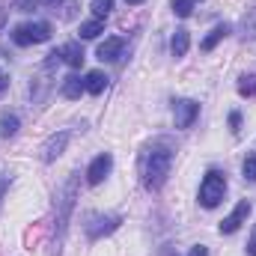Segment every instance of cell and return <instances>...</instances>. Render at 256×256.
Masks as SVG:
<instances>
[{"mask_svg":"<svg viewBox=\"0 0 256 256\" xmlns=\"http://www.w3.org/2000/svg\"><path fill=\"white\" fill-rule=\"evenodd\" d=\"M78 200V173H72L66 179V185L57 191V214H54V242H51V256H60V248L66 242V230H68V218Z\"/></svg>","mask_w":256,"mask_h":256,"instance_id":"obj_1","label":"cell"},{"mask_svg":"<svg viewBox=\"0 0 256 256\" xmlns=\"http://www.w3.org/2000/svg\"><path fill=\"white\" fill-rule=\"evenodd\" d=\"M170 167H173V152L170 149H152V152H146V158H143V185L149 191H158L167 182Z\"/></svg>","mask_w":256,"mask_h":256,"instance_id":"obj_2","label":"cell"},{"mask_svg":"<svg viewBox=\"0 0 256 256\" xmlns=\"http://www.w3.org/2000/svg\"><path fill=\"white\" fill-rule=\"evenodd\" d=\"M224 194H226V179H224V173L208 170L206 179L200 182V206H202V208H214V206H220Z\"/></svg>","mask_w":256,"mask_h":256,"instance_id":"obj_3","label":"cell"},{"mask_svg":"<svg viewBox=\"0 0 256 256\" xmlns=\"http://www.w3.org/2000/svg\"><path fill=\"white\" fill-rule=\"evenodd\" d=\"M51 39V24L48 21H30V24H21L12 30V42L27 48V45H39V42H48Z\"/></svg>","mask_w":256,"mask_h":256,"instance_id":"obj_4","label":"cell"},{"mask_svg":"<svg viewBox=\"0 0 256 256\" xmlns=\"http://www.w3.org/2000/svg\"><path fill=\"white\" fill-rule=\"evenodd\" d=\"M120 224H122L120 214H90L86 218V238L90 242H98V238L110 236Z\"/></svg>","mask_w":256,"mask_h":256,"instance_id":"obj_5","label":"cell"},{"mask_svg":"<svg viewBox=\"0 0 256 256\" xmlns=\"http://www.w3.org/2000/svg\"><path fill=\"white\" fill-rule=\"evenodd\" d=\"M248 214H250V200H242V202L230 212V218H224V224H220V236H232V232H238L242 224L248 220Z\"/></svg>","mask_w":256,"mask_h":256,"instance_id":"obj_6","label":"cell"},{"mask_svg":"<svg viewBox=\"0 0 256 256\" xmlns=\"http://www.w3.org/2000/svg\"><path fill=\"white\" fill-rule=\"evenodd\" d=\"M196 116H200V104H196V102H191V98H182V102H176V108H173L176 128H191Z\"/></svg>","mask_w":256,"mask_h":256,"instance_id":"obj_7","label":"cell"},{"mask_svg":"<svg viewBox=\"0 0 256 256\" xmlns=\"http://www.w3.org/2000/svg\"><path fill=\"white\" fill-rule=\"evenodd\" d=\"M110 167H114V158H110L108 152H102V155L92 158V164L86 167V182H90V185H102L104 176L110 173Z\"/></svg>","mask_w":256,"mask_h":256,"instance_id":"obj_8","label":"cell"},{"mask_svg":"<svg viewBox=\"0 0 256 256\" xmlns=\"http://www.w3.org/2000/svg\"><path fill=\"white\" fill-rule=\"evenodd\" d=\"M66 143H68V131H60V134H51V137H48V143L42 146V161H45V164L57 161V158L63 155Z\"/></svg>","mask_w":256,"mask_h":256,"instance_id":"obj_9","label":"cell"},{"mask_svg":"<svg viewBox=\"0 0 256 256\" xmlns=\"http://www.w3.org/2000/svg\"><path fill=\"white\" fill-rule=\"evenodd\" d=\"M122 48H126V39H122V36H114V39H104V42L98 45L96 57H98L102 63H114V60H120Z\"/></svg>","mask_w":256,"mask_h":256,"instance_id":"obj_10","label":"cell"},{"mask_svg":"<svg viewBox=\"0 0 256 256\" xmlns=\"http://www.w3.org/2000/svg\"><path fill=\"white\" fill-rule=\"evenodd\" d=\"M60 60L66 66H72V68H80L84 60H86V54H84V48L78 45V42H66L63 48H60Z\"/></svg>","mask_w":256,"mask_h":256,"instance_id":"obj_11","label":"cell"},{"mask_svg":"<svg viewBox=\"0 0 256 256\" xmlns=\"http://www.w3.org/2000/svg\"><path fill=\"white\" fill-rule=\"evenodd\" d=\"M230 33H232V27H230V24H218V27H214V30H212L202 42H200V48H202V51H212V48H214L220 39H226Z\"/></svg>","mask_w":256,"mask_h":256,"instance_id":"obj_12","label":"cell"},{"mask_svg":"<svg viewBox=\"0 0 256 256\" xmlns=\"http://www.w3.org/2000/svg\"><path fill=\"white\" fill-rule=\"evenodd\" d=\"M188 48H191V36H188V30H176L173 39H170V51H173V57H185Z\"/></svg>","mask_w":256,"mask_h":256,"instance_id":"obj_13","label":"cell"},{"mask_svg":"<svg viewBox=\"0 0 256 256\" xmlns=\"http://www.w3.org/2000/svg\"><path fill=\"white\" fill-rule=\"evenodd\" d=\"M104 86H108V78H104L102 72H90V74L84 78V90H86L90 96H98V92H104Z\"/></svg>","mask_w":256,"mask_h":256,"instance_id":"obj_14","label":"cell"},{"mask_svg":"<svg viewBox=\"0 0 256 256\" xmlns=\"http://www.w3.org/2000/svg\"><path fill=\"white\" fill-rule=\"evenodd\" d=\"M60 92H63L66 98H80V92H86V90H84V80L78 74H68L63 80V90Z\"/></svg>","mask_w":256,"mask_h":256,"instance_id":"obj_15","label":"cell"},{"mask_svg":"<svg viewBox=\"0 0 256 256\" xmlns=\"http://www.w3.org/2000/svg\"><path fill=\"white\" fill-rule=\"evenodd\" d=\"M238 30H242V36H244V39H256V9H248V12H244V18H242Z\"/></svg>","mask_w":256,"mask_h":256,"instance_id":"obj_16","label":"cell"},{"mask_svg":"<svg viewBox=\"0 0 256 256\" xmlns=\"http://www.w3.org/2000/svg\"><path fill=\"white\" fill-rule=\"evenodd\" d=\"M102 30H104V21L102 18H90V21L80 24V39H96Z\"/></svg>","mask_w":256,"mask_h":256,"instance_id":"obj_17","label":"cell"},{"mask_svg":"<svg viewBox=\"0 0 256 256\" xmlns=\"http://www.w3.org/2000/svg\"><path fill=\"white\" fill-rule=\"evenodd\" d=\"M18 126H21V122H18L15 114H3V116H0V134H3V137H15V134H18Z\"/></svg>","mask_w":256,"mask_h":256,"instance_id":"obj_18","label":"cell"},{"mask_svg":"<svg viewBox=\"0 0 256 256\" xmlns=\"http://www.w3.org/2000/svg\"><path fill=\"white\" fill-rule=\"evenodd\" d=\"M90 9H92V15H96V18H102V21H104V18L110 15V9H114V0H92V6H90Z\"/></svg>","mask_w":256,"mask_h":256,"instance_id":"obj_19","label":"cell"},{"mask_svg":"<svg viewBox=\"0 0 256 256\" xmlns=\"http://www.w3.org/2000/svg\"><path fill=\"white\" fill-rule=\"evenodd\" d=\"M242 173H244V179H248L250 185H256V155H248V158H244Z\"/></svg>","mask_w":256,"mask_h":256,"instance_id":"obj_20","label":"cell"},{"mask_svg":"<svg viewBox=\"0 0 256 256\" xmlns=\"http://www.w3.org/2000/svg\"><path fill=\"white\" fill-rule=\"evenodd\" d=\"M238 92H242V96H256V78L254 74H244V78L238 80Z\"/></svg>","mask_w":256,"mask_h":256,"instance_id":"obj_21","label":"cell"},{"mask_svg":"<svg viewBox=\"0 0 256 256\" xmlns=\"http://www.w3.org/2000/svg\"><path fill=\"white\" fill-rule=\"evenodd\" d=\"M173 12H176L179 18H188L194 12V0H173Z\"/></svg>","mask_w":256,"mask_h":256,"instance_id":"obj_22","label":"cell"},{"mask_svg":"<svg viewBox=\"0 0 256 256\" xmlns=\"http://www.w3.org/2000/svg\"><path fill=\"white\" fill-rule=\"evenodd\" d=\"M36 6V0H12V9L15 12H30Z\"/></svg>","mask_w":256,"mask_h":256,"instance_id":"obj_23","label":"cell"},{"mask_svg":"<svg viewBox=\"0 0 256 256\" xmlns=\"http://www.w3.org/2000/svg\"><path fill=\"white\" fill-rule=\"evenodd\" d=\"M238 126H242V114L232 110V114H230V131H238Z\"/></svg>","mask_w":256,"mask_h":256,"instance_id":"obj_24","label":"cell"},{"mask_svg":"<svg viewBox=\"0 0 256 256\" xmlns=\"http://www.w3.org/2000/svg\"><path fill=\"white\" fill-rule=\"evenodd\" d=\"M248 256H256V226L250 232V242H248Z\"/></svg>","mask_w":256,"mask_h":256,"instance_id":"obj_25","label":"cell"},{"mask_svg":"<svg viewBox=\"0 0 256 256\" xmlns=\"http://www.w3.org/2000/svg\"><path fill=\"white\" fill-rule=\"evenodd\" d=\"M188 256H208V248H202V244H196V248H191V254Z\"/></svg>","mask_w":256,"mask_h":256,"instance_id":"obj_26","label":"cell"},{"mask_svg":"<svg viewBox=\"0 0 256 256\" xmlns=\"http://www.w3.org/2000/svg\"><path fill=\"white\" fill-rule=\"evenodd\" d=\"M6 86H9V74H6V72H3V68H0V92H3V90H6Z\"/></svg>","mask_w":256,"mask_h":256,"instance_id":"obj_27","label":"cell"},{"mask_svg":"<svg viewBox=\"0 0 256 256\" xmlns=\"http://www.w3.org/2000/svg\"><path fill=\"white\" fill-rule=\"evenodd\" d=\"M161 256H176V250H173V248H164V254Z\"/></svg>","mask_w":256,"mask_h":256,"instance_id":"obj_28","label":"cell"},{"mask_svg":"<svg viewBox=\"0 0 256 256\" xmlns=\"http://www.w3.org/2000/svg\"><path fill=\"white\" fill-rule=\"evenodd\" d=\"M128 6H140V3H143V0H126Z\"/></svg>","mask_w":256,"mask_h":256,"instance_id":"obj_29","label":"cell"},{"mask_svg":"<svg viewBox=\"0 0 256 256\" xmlns=\"http://www.w3.org/2000/svg\"><path fill=\"white\" fill-rule=\"evenodd\" d=\"M45 3H51V6H54V3H60V0H45Z\"/></svg>","mask_w":256,"mask_h":256,"instance_id":"obj_30","label":"cell"}]
</instances>
